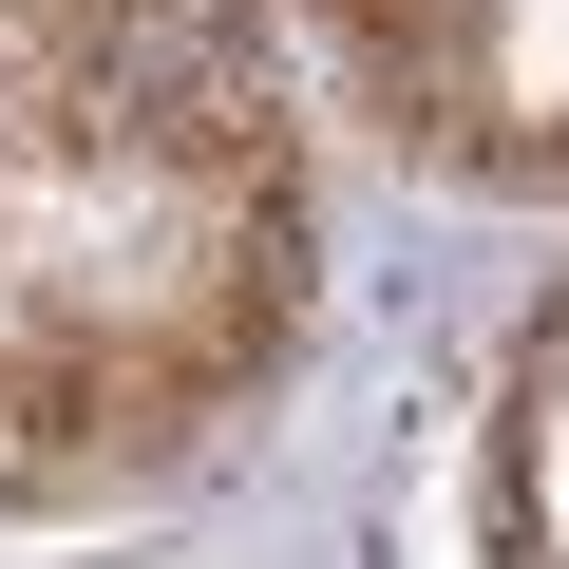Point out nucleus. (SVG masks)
I'll list each match as a JSON object with an SVG mask.
<instances>
[{
    "instance_id": "1",
    "label": "nucleus",
    "mask_w": 569,
    "mask_h": 569,
    "mask_svg": "<svg viewBox=\"0 0 569 569\" xmlns=\"http://www.w3.org/2000/svg\"><path fill=\"white\" fill-rule=\"evenodd\" d=\"M323 20H342V58L380 77V114H437L456 133V96H475V0H323Z\"/></svg>"
},
{
    "instance_id": "2",
    "label": "nucleus",
    "mask_w": 569,
    "mask_h": 569,
    "mask_svg": "<svg viewBox=\"0 0 569 569\" xmlns=\"http://www.w3.org/2000/svg\"><path fill=\"white\" fill-rule=\"evenodd\" d=\"M20 475H39V437H20V399H0V493H20Z\"/></svg>"
}]
</instances>
